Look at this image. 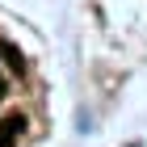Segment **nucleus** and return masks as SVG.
Here are the masks:
<instances>
[{"label": "nucleus", "instance_id": "obj_1", "mask_svg": "<svg viewBox=\"0 0 147 147\" xmlns=\"http://www.w3.org/2000/svg\"><path fill=\"white\" fill-rule=\"evenodd\" d=\"M25 113H9L4 122H0V147H17V139L25 135Z\"/></svg>", "mask_w": 147, "mask_h": 147}, {"label": "nucleus", "instance_id": "obj_2", "mask_svg": "<svg viewBox=\"0 0 147 147\" xmlns=\"http://www.w3.org/2000/svg\"><path fill=\"white\" fill-rule=\"evenodd\" d=\"M0 55L9 59V67L17 71V76H21V71H25V59H21V51H17V46H13V42H0Z\"/></svg>", "mask_w": 147, "mask_h": 147}, {"label": "nucleus", "instance_id": "obj_3", "mask_svg": "<svg viewBox=\"0 0 147 147\" xmlns=\"http://www.w3.org/2000/svg\"><path fill=\"white\" fill-rule=\"evenodd\" d=\"M0 97H4V80H0Z\"/></svg>", "mask_w": 147, "mask_h": 147}]
</instances>
